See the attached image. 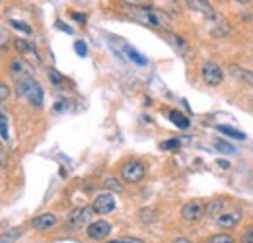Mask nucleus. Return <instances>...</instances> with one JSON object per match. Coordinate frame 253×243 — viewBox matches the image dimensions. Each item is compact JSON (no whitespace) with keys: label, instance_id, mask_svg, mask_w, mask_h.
I'll return each instance as SVG.
<instances>
[{"label":"nucleus","instance_id":"f704fd0d","mask_svg":"<svg viewBox=\"0 0 253 243\" xmlns=\"http://www.w3.org/2000/svg\"><path fill=\"white\" fill-rule=\"evenodd\" d=\"M4 165H6V150H4V144L0 140V167H4Z\"/></svg>","mask_w":253,"mask_h":243},{"label":"nucleus","instance_id":"c9c22d12","mask_svg":"<svg viewBox=\"0 0 253 243\" xmlns=\"http://www.w3.org/2000/svg\"><path fill=\"white\" fill-rule=\"evenodd\" d=\"M216 163H218V165H220L222 169H228V167H230V162H226V160H218V162H216Z\"/></svg>","mask_w":253,"mask_h":243},{"label":"nucleus","instance_id":"f257e3e1","mask_svg":"<svg viewBox=\"0 0 253 243\" xmlns=\"http://www.w3.org/2000/svg\"><path fill=\"white\" fill-rule=\"evenodd\" d=\"M126 16L146 28H152V30H169L171 28V20L166 12H162L158 8H152V6H140V8H128L126 10Z\"/></svg>","mask_w":253,"mask_h":243},{"label":"nucleus","instance_id":"39448f33","mask_svg":"<svg viewBox=\"0 0 253 243\" xmlns=\"http://www.w3.org/2000/svg\"><path fill=\"white\" fill-rule=\"evenodd\" d=\"M201 76L205 80L207 86H220L222 80H224V72L222 68L212 61H205L201 66Z\"/></svg>","mask_w":253,"mask_h":243},{"label":"nucleus","instance_id":"dca6fc26","mask_svg":"<svg viewBox=\"0 0 253 243\" xmlns=\"http://www.w3.org/2000/svg\"><path fill=\"white\" fill-rule=\"evenodd\" d=\"M22 238V228H10L0 234V243H16Z\"/></svg>","mask_w":253,"mask_h":243},{"label":"nucleus","instance_id":"b1692460","mask_svg":"<svg viewBox=\"0 0 253 243\" xmlns=\"http://www.w3.org/2000/svg\"><path fill=\"white\" fill-rule=\"evenodd\" d=\"M0 138L2 140L10 138V134H8V117L4 113H0Z\"/></svg>","mask_w":253,"mask_h":243},{"label":"nucleus","instance_id":"a211bd4d","mask_svg":"<svg viewBox=\"0 0 253 243\" xmlns=\"http://www.w3.org/2000/svg\"><path fill=\"white\" fill-rule=\"evenodd\" d=\"M220 132H224L228 138H236V140H246V134L242 132V130H238V128H232V126H228V124H218L216 126Z\"/></svg>","mask_w":253,"mask_h":243},{"label":"nucleus","instance_id":"cd10ccee","mask_svg":"<svg viewBox=\"0 0 253 243\" xmlns=\"http://www.w3.org/2000/svg\"><path fill=\"white\" fill-rule=\"evenodd\" d=\"M160 148H162V150H177V148H179V140H175V138L166 140V142L160 144Z\"/></svg>","mask_w":253,"mask_h":243},{"label":"nucleus","instance_id":"6ab92c4d","mask_svg":"<svg viewBox=\"0 0 253 243\" xmlns=\"http://www.w3.org/2000/svg\"><path fill=\"white\" fill-rule=\"evenodd\" d=\"M169 119H171V122L175 124V126H179V128H189V119L183 115V113H179V111H169Z\"/></svg>","mask_w":253,"mask_h":243},{"label":"nucleus","instance_id":"1a4fd4ad","mask_svg":"<svg viewBox=\"0 0 253 243\" xmlns=\"http://www.w3.org/2000/svg\"><path fill=\"white\" fill-rule=\"evenodd\" d=\"M86 234H88V238H92L95 242H101V240H105V238L111 234V224L105 222V220L92 222V224L86 228Z\"/></svg>","mask_w":253,"mask_h":243},{"label":"nucleus","instance_id":"6e6552de","mask_svg":"<svg viewBox=\"0 0 253 243\" xmlns=\"http://www.w3.org/2000/svg\"><path fill=\"white\" fill-rule=\"evenodd\" d=\"M94 214H99V216H105V214H111L115 210V199L109 195V193H101L94 199Z\"/></svg>","mask_w":253,"mask_h":243},{"label":"nucleus","instance_id":"aec40b11","mask_svg":"<svg viewBox=\"0 0 253 243\" xmlns=\"http://www.w3.org/2000/svg\"><path fill=\"white\" fill-rule=\"evenodd\" d=\"M168 37L171 39L169 43L177 49V53H187V51H189V49H187V41H185L183 37H177V35H168Z\"/></svg>","mask_w":253,"mask_h":243},{"label":"nucleus","instance_id":"9d476101","mask_svg":"<svg viewBox=\"0 0 253 243\" xmlns=\"http://www.w3.org/2000/svg\"><path fill=\"white\" fill-rule=\"evenodd\" d=\"M10 72L16 80H24V78H33V68L32 64L26 59H16L10 64Z\"/></svg>","mask_w":253,"mask_h":243},{"label":"nucleus","instance_id":"a878e982","mask_svg":"<svg viewBox=\"0 0 253 243\" xmlns=\"http://www.w3.org/2000/svg\"><path fill=\"white\" fill-rule=\"evenodd\" d=\"M74 51H76L78 57H86V55H88V45H86L84 41H76V43H74Z\"/></svg>","mask_w":253,"mask_h":243},{"label":"nucleus","instance_id":"412c9836","mask_svg":"<svg viewBox=\"0 0 253 243\" xmlns=\"http://www.w3.org/2000/svg\"><path fill=\"white\" fill-rule=\"evenodd\" d=\"M205 243H236V240L230 234H216V236L209 238Z\"/></svg>","mask_w":253,"mask_h":243},{"label":"nucleus","instance_id":"58836bf2","mask_svg":"<svg viewBox=\"0 0 253 243\" xmlns=\"http://www.w3.org/2000/svg\"><path fill=\"white\" fill-rule=\"evenodd\" d=\"M236 2H240V4H250L252 0H236Z\"/></svg>","mask_w":253,"mask_h":243},{"label":"nucleus","instance_id":"2eb2a0df","mask_svg":"<svg viewBox=\"0 0 253 243\" xmlns=\"http://www.w3.org/2000/svg\"><path fill=\"white\" fill-rule=\"evenodd\" d=\"M123 49H125L128 61H132L134 64H138V66H146V64H148V59H146L144 55H140L136 49H132L130 45H123Z\"/></svg>","mask_w":253,"mask_h":243},{"label":"nucleus","instance_id":"c756f323","mask_svg":"<svg viewBox=\"0 0 253 243\" xmlns=\"http://www.w3.org/2000/svg\"><path fill=\"white\" fill-rule=\"evenodd\" d=\"M240 242H242V243H253V226H250V228H248V230L242 234Z\"/></svg>","mask_w":253,"mask_h":243},{"label":"nucleus","instance_id":"f03ea898","mask_svg":"<svg viewBox=\"0 0 253 243\" xmlns=\"http://www.w3.org/2000/svg\"><path fill=\"white\" fill-rule=\"evenodd\" d=\"M18 95L28 99L33 107H41L43 105V88L35 78H24L18 80Z\"/></svg>","mask_w":253,"mask_h":243},{"label":"nucleus","instance_id":"72a5a7b5","mask_svg":"<svg viewBox=\"0 0 253 243\" xmlns=\"http://www.w3.org/2000/svg\"><path fill=\"white\" fill-rule=\"evenodd\" d=\"M107 243H144V242L134 240V238H123V240H113V242H107Z\"/></svg>","mask_w":253,"mask_h":243},{"label":"nucleus","instance_id":"2f4dec72","mask_svg":"<svg viewBox=\"0 0 253 243\" xmlns=\"http://www.w3.org/2000/svg\"><path fill=\"white\" fill-rule=\"evenodd\" d=\"M8 95H10V88H8L6 84H2V82H0V103H2V101H6V99H8Z\"/></svg>","mask_w":253,"mask_h":243},{"label":"nucleus","instance_id":"7ed1b4c3","mask_svg":"<svg viewBox=\"0 0 253 243\" xmlns=\"http://www.w3.org/2000/svg\"><path fill=\"white\" fill-rule=\"evenodd\" d=\"M92 214H94V208L92 206H80V208H76V210H72V212L68 214V218H66V228L68 230H72V232H76V230H82L84 226H90L92 222Z\"/></svg>","mask_w":253,"mask_h":243},{"label":"nucleus","instance_id":"473e14b6","mask_svg":"<svg viewBox=\"0 0 253 243\" xmlns=\"http://www.w3.org/2000/svg\"><path fill=\"white\" fill-rule=\"evenodd\" d=\"M55 26H57V30H61V31H64V33H68V35H72V28H68L63 20H57Z\"/></svg>","mask_w":253,"mask_h":243},{"label":"nucleus","instance_id":"7c9ffc66","mask_svg":"<svg viewBox=\"0 0 253 243\" xmlns=\"http://www.w3.org/2000/svg\"><path fill=\"white\" fill-rule=\"evenodd\" d=\"M140 218H142L144 222H152V220L156 218V214H154V210H150V208H142V210H140Z\"/></svg>","mask_w":253,"mask_h":243},{"label":"nucleus","instance_id":"20e7f679","mask_svg":"<svg viewBox=\"0 0 253 243\" xmlns=\"http://www.w3.org/2000/svg\"><path fill=\"white\" fill-rule=\"evenodd\" d=\"M146 175V167L142 162L130 160L121 167V179L125 183H140Z\"/></svg>","mask_w":253,"mask_h":243},{"label":"nucleus","instance_id":"e433bc0d","mask_svg":"<svg viewBox=\"0 0 253 243\" xmlns=\"http://www.w3.org/2000/svg\"><path fill=\"white\" fill-rule=\"evenodd\" d=\"M72 18L78 22H86V16H82V14H72Z\"/></svg>","mask_w":253,"mask_h":243},{"label":"nucleus","instance_id":"ddd939ff","mask_svg":"<svg viewBox=\"0 0 253 243\" xmlns=\"http://www.w3.org/2000/svg\"><path fill=\"white\" fill-rule=\"evenodd\" d=\"M57 226V216L55 214H39L32 220V228L37 232H47V230H53Z\"/></svg>","mask_w":253,"mask_h":243},{"label":"nucleus","instance_id":"0eeeda50","mask_svg":"<svg viewBox=\"0 0 253 243\" xmlns=\"http://www.w3.org/2000/svg\"><path fill=\"white\" fill-rule=\"evenodd\" d=\"M185 4H187V8L193 10V12H199V14H203L207 20H216L220 14L214 10V6L209 2V0H185Z\"/></svg>","mask_w":253,"mask_h":243},{"label":"nucleus","instance_id":"5701e85b","mask_svg":"<svg viewBox=\"0 0 253 243\" xmlns=\"http://www.w3.org/2000/svg\"><path fill=\"white\" fill-rule=\"evenodd\" d=\"M214 146H216V150H218V152H224V154L236 152V148H234L230 142H226V140H214Z\"/></svg>","mask_w":253,"mask_h":243},{"label":"nucleus","instance_id":"bb28decb","mask_svg":"<svg viewBox=\"0 0 253 243\" xmlns=\"http://www.w3.org/2000/svg\"><path fill=\"white\" fill-rule=\"evenodd\" d=\"M47 74H49V80H51L53 84H57V86H59V84H63V76H61V72H59V70L51 68Z\"/></svg>","mask_w":253,"mask_h":243},{"label":"nucleus","instance_id":"c85d7f7f","mask_svg":"<svg viewBox=\"0 0 253 243\" xmlns=\"http://www.w3.org/2000/svg\"><path fill=\"white\" fill-rule=\"evenodd\" d=\"M123 4H126L128 8H140V6H148L150 0H121Z\"/></svg>","mask_w":253,"mask_h":243},{"label":"nucleus","instance_id":"423d86ee","mask_svg":"<svg viewBox=\"0 0 253 243\" xmlns=\"http://www.w3.org/2000/svg\"><path fill=\"white\" fill-rule=\"evenodd\" d=\"M207 214V204L203 201H189L181 208V218L187 222H199Z\"/></svg>","mask_w":253,"mask_h":243},{"label":"nucleus","instance_id":"4be33fe9","mask_svg":"<svg viewBox=\"0 0 253 243\" xmlns=\"http://www.w3.org/2000/svg\"><path fill=\"white\" fill-rule=\"evenodd\" d=\"M103 187L109 189V191H115V193H121V191H123V185L119 183V179H115V177H107V179L103 181Z\"/></svg>","mask_w":253,"mask_h":243},{"label":"nucleus","instance_id":"4468645a","mask_svg":"<svg viewBox=\"0 0 253 243\" xmlns=\"http://www.w3.org/2000/svg\"><path fill=\"white\" fill-rule=\"evenodd\" d=\"M230 72H232V76H236V78L244 80L246 84L253 86V72H252V70H248V68H242V66H236V64H232V66H230Z\"/></svg>","mask_w":253,"mask_h":243},{"label":"nucleus","instance_id":"f3484780","mask_svg":"<svg viewBox=\"0 0 253 243\" xmlns=\"http://www.w3.org/2000/svg\"><path fill=\"white\" fill-rule=\"evenodd\" d=\"M224 206H226V201L224 199H214L212 202L207 204V214L209 216H218L224 212Z\"/></svg>","mask_w":253,"mask_h":243},{"label":"nucleus","instance_id":"393cba45","mask_svg":"<svg viewBox=\"0 0 253 243\" xmlns=\"http://www.w3.org/2000/svg\"><path fill=\"white\" fill-rule=\"evenodd\" d=\"M10 26L14 28V30H20V31H24V33H32V28L28 26V24H24V22H20V20H10Z\"/></svg>","mask_w":253,"mask_h":243},{"label":"nucleus","instance_id":"4c0bfd02","mask_svg":"<svg viewBox=\"0 0 253 243\" xmlns=\"http://www.w3.org/2000/svg\"><path fill=\"white\" fill-rule=\"evenodd\" d=\"M173 243H193V242H191V240H187V238H177Z\"/></svg>","mask_w":253,"mask_h":243},{"label":"nucleus","instance_id":"9b49d317","mask_svg":"<svg viewBox=\"0 0 253 243\" xmlns=\"http://www.w3.org/2000/svg\"><path fill=\"white\" fill-rule=\"evenodd\" d=\"M14 45H16L18 53H20L24 59H30V61L37 62V64H41V57H39L37 49L33 47L30 41H26V39H16V41H14Z\"/></svg>","mask_w":253,"mask_h":243},{"label":"nucleus","instance_id":"f8f14e48","mask_svg":"<svg viewBox=\"0 0 253 243\" xmlns=\"http://www.w3.org/2000/svg\"><path fill=\"white\" fill-rule=\"evenodd\" d=\"M240 220H242V212L240 210H224L222 214L216 216V226L224 228V230L236 228L240 224Z\"/></svg>","mask_w":253,"mask_h":243}]
</instances>
